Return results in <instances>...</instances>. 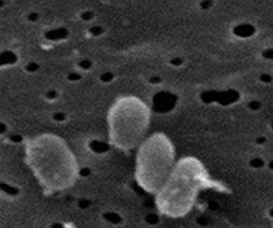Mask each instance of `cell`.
<instances>
[{
	"label": "cell",
	"mask_w": 273,
	"mask_h": 228,
	"mask_svg": "<svg viewBox=\"0 0 273 228\" xmlns=\"http://www.w3.org/2000/svg\"><path fill=\"white\" fill-rule=\"evenodd\" d=\"M175 152L162 135H154L141 143L137 157L138 182L147 191L157 192L174 169Z\"/></svg>",
	"instance_id": "277c9868"
},
{
	"label": "cell",
	"mask_w": 273,
	"mask_h": 228,
	"mask_svg": "<svg viewBox=\"0 0 273 228\" xmlns=\"http://www.w3.org/2000/svg\"><path fill=\"white\" fill-rule=\"evenodd\" d=\"M150 111L147 105L134 97L120 98L108 115L112 141L121 149L140 145L149 126Z\"/></svg>",
	"instance_id": "3957f363"
},
{
	"label": "cell",
	"mask_w": 273,
	"mask_h": 228,
	"mask_svg": "<svg viewBox=\"0 0 273 228\" xmlns=\"http://www.w3.org/2000/svg\"><path fill=\"white\" fill-rule=\"evenodd\" d=\"M29 166L49 190H61L74 182L76 163L64 141L54 136L39 137L27 148Z\"/></svg>",
	"instance_id": "6da1fadb"
},
{
	"label": "cell",
	"mask_w": 273,
	"mask_h": 228,
	"mask_svg": "<svg viewBox=\"0 0 273 228\" xmlns=\"http://www.w3.org/2000/svg\"><path fill=\"white\" fill-rule=\"evenodd\" d=\"M205 181L207 175L198 161L190 158L181 160L157 191V204L160 210L173 217L188 213Z\"/></svg>",
	"instance_id": "7a4b0ae2"
}]
</instances>
